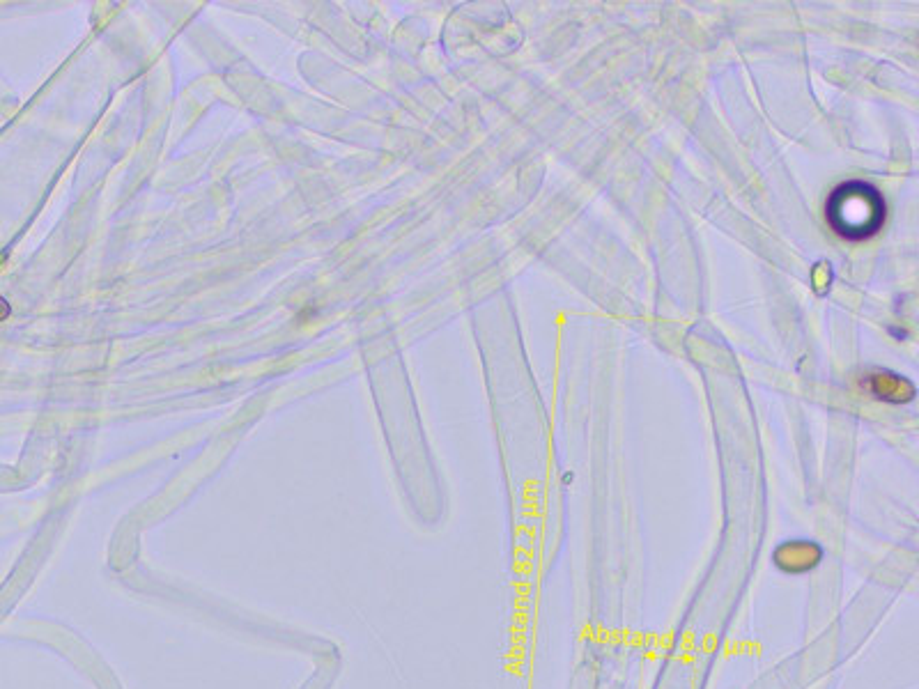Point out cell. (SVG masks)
Segmentation results:
<instances>
[{"instance_id":"3957f363","label":"cell","mask_w":919,"mask_h":689,"mask_svg":"<svg viewBox=\"0 0 919 689\" xmlns=\"http://www.w3.org/2000/svg\"><path fill=\"white\" fill-rule=\"evenodd\" d=\"M5 317H10V304H7V301L0 297V322H3Z\"/></svg>"},{"instance_id":"7a4b0ae2","label":"cell","mask_w":919,"mask_h":689,"mask_svg":"<svg viewBox=\"0 0 919 689\" xmlns=\"http://www.w3.org/2000/svg\"><path fill=\"white\" fill-rule=\"evenodd\" d=\"M823 552L814 543H786L777 549L775 563L786 572L812 570L821 561Z\"/></svg>"},{"instance_id":"6da1fadb","label":"cell","mask_w":919,"mask_h":689,"mask_svg":"<svg viewBox=\"0 0 919 689\" xmlns=\"http://www.w3.org/2000/svg\"><path fill=\"white\" fill-rule=\"evenodd\" d=\"M828 219L837 235L846 239H867L876 235L885 221V203L869 184L848 182L832 193Z\"/></svg>"}]
</instances>
